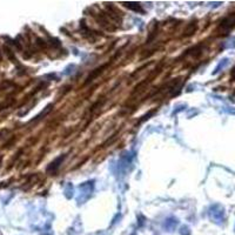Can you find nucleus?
I'll return each instance as SVG.
<instances>
[{"label":"nucleus","instance_id":"1","mask_svg":"<svg viewBox=\"0 0 235 235\" xmlns=\"http://www.w3.org/2000/svg\"><path fill=\"white\" fill-rule=\"evenodd\" d=\"M234 26H235V14H229L227 18H225L221 21V24L219 26V30L222 31L223 33L226 34L227 32H229Z\"/></svg>","mask_w":235,"mask_h":235},{"label":"nucleus","instance_id":"2","mask_svg":"<svg viewBox=\"0 0 235 235\" xmlns=\"http://www.w3.org/2000/svg\"><path fill=\"white\" fill-rule=\"evenodd\" d=\"M233 78H235V68H234V71H233Z\"/></svg>","mask_w":235,"mask_h":235},{"label":"nucleus","instance_id":"3","mask_svg":"<svg viewBox=\"0 0 235 235\" xmlns=\"http://www.w3.org/2000/svg\"><path fill=\"white\" fill-rule=\"evenodd\" d=\"M0 58H1V55H0Z\"/></svg>","mask_w":235,"mask_h":235}]
</instances>
